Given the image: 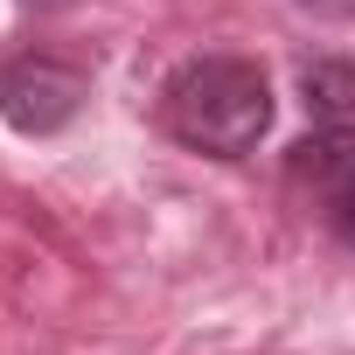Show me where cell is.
<instances>
[{
    "instance_id": "obj_1",
    "label": "cell",
    "mask_w": 355,
    "mask_h": 355,
    "mask_svg": "<svg viewBox=\"0 0 355 355\" xmlns=\"http://www.w3.org/2000/svg\"><path fill=\"white\" fill-rule=\"evenodd\" d=\"M160 119H167L174 139L196 146V153L244 160L265 139V125H272V84L244 56H196V63H182L167 77Z\"/></svg>"
},
{
    "instance_id": "obj_2",
    "label": "cell",
    "mask_w": 355,
    "mask_h": 355,
    "mask_svg": "<svg viewBox=\"0 0 355 355\" xmlns=\"http://www.w3.org/2000/svg\"><path fill=\"white\" fill-rule=\"evenodd\" d=\"M84 70L63 63V56H15L0 70V119L15 132L42 139V132H63L77 112H84Z\"/></svg>"
},
{
    "instance_id": "obj_3",
    "label": "cell",
    "mask_w": 355,
    "mask_h": 355,
    "mask_svg": "<svg viewBox=\"0 0 355 355\" xmlns=\"http://www.w3.org/2000/svg\"><path fill=\"white\" fill-rule=\"evenodd\" d=\"M293 182L320 202L341 244H355V125H327L293 146Z\"/></svg>"
},
{
    "instance_id": "obj_4",
    "label": "cell",
    "mask_w": 355,
    "mask_h": 355,
    "mask_svg": "<svg viewBox=\"0 0 355 355\" xmlns=\"http://www.w3.org/2000/svg\"><path fill=\"white\" fill-rule=\"evenodd\" d=\"M300 98H306L313 119L355 125V63H306L300 70Z\"/></svg>"
},
{
    "instance_id": "obj_5",
    "label": "cell",
    "mask_w": 355,
    "mask_h": 355,
    "mask_svg": "<svg viewBox=\"0 0 355 355\" xmlns=\"http://www.w3.org/2000/svg\"><path fill=\"white\" fill-rule=\"evenodd\" d=\"M21 8H70V0H21Z\"/></svg>"
}]
</instances>
